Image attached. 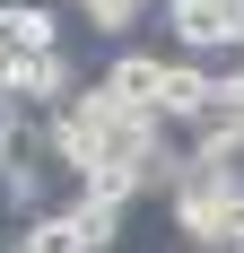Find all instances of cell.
I'll return each instance as SVG.
<instances>
[{"label":"cell","instance_id":"6da1fadb","mask_svg":"<svg viewBox=\"0 0 244 253\" xmlns=\"http://www.w3.org/2000/svg\"><path fill=\"white\" fill-rule=\"evenodd\" d=\"M174 61H244V0H166L157 9Z\"/></svg>","mask_w":244,"mask_h":253},{"label":"cell","instance_id":"7a4b0ae2","mask_svg":"<svg viewBox=\"0 0 244 253\" xmlns=\"http://www.w3.org/2000/svg\"><path fill=\"white\" fill-rule=\"evenodd\" d=\"M44 52H61V0H0V87H18Z\"/></svg>","mask_w":244,"mask_h":253},{"label":"cell","instance_id":"3957f363","mask_svg":"<svg viewBox=\"0 0 244 253\" xmlns=\"http://www.w3.org/2000/svg\"><path fill=\"white\" fill-rule=\"evenodd\" d=\"M166 61L174 52H148V44H114V61L96 70V87L122 105V114H157V87H166Z\"/></svg>","mask_w":244,"mask_h":253},{"label":"cell","instance_id":"277c9868","mask_svg":"<svg viewBox=\"0 0 244 253\" xmlns=\"http://www.w3.org/2000/svg\"><path fill=\"white\" fill-rule=\"evenodd\" d=\"M218 105V70L209 61H166V87H157V123L166 131H201Z\"/></svg>","mask_w":244,"mask_h":253},{"label":"cell","instance_id":"5b68a950","mask_svg":"<svg viewBox=\"0 0 244 253\" xmlns=\"http://www.w3.org/2000/svg\"><path fill=\"white\" fill-rule=\"evenodd\" d=\"M87 79H96V70H79V52L61 44V52H44V61H35L18 87H9V96H26V114H61V105L87 87Z\"/></svg>","mask_w":244,"mask_h":253},{"label":"cell","instance_id":"8992f818","mask_svg":"<svg viewBox=\"0 0 244 253\" xmlns=\"http://www.w3.org/2000/svg\"><path fill=\"white\" fill-rule=\"evenodd\" d=\"M79 18L96 26L105 44H131V35H140V26L157 18V9H148V0H79Z\"/></svg>","mask_w":244,"mask_h":253},{"label":"cell","instance_id":"52a82bcc","mask_svg":"<svg viewBox=\"0 0 244 253\" xmlns=\"http://www.w3.org/2000/svg\"><path fill=\"white\" fill-rule=\"evenodd\" d=\"M70 192H87V201H114V210H140V201H148L131 166H87V175H79Z\"/></svg>","mask_w":244,"mask_h":253},{"label":"cell","instance_id":"ba28073f","mask_svg":"<svg viewBox=\"0 0 244 253\" xmlns=\"http://www.w3.org/2000/svg\"><path fill=\"white\" fill-rule=\"evenodd\" d=\"M61 210L87 227V245H96V253H114V245H122V218H131V210H114V201H87V192H70Z\"/></svg>","mask_w":244,"mask_h":253},{"label":"cell","instance_id":"9c48e42d","mask_svg":"<svg viewBox=\"0 0 244 253\" xmlns=\"http://www.w3.org/2000/svg\"><path fill=\"white\" fill-rule=\"evenodd\" d=\"M201 131H244V61H218V105Z\"/></svg>","mask_w":244,"mask_h":253},{"label":"cell","instance_id":"30bf717a","mask_svg":"<svg viewBox=\"0 0 244 253\" xmlns=\"http://www.w3.org/2000/svg\"><path fill=\"white\" fill-rule=\"evenodd\" d=\"M61 9H79V0H61Z\"/></svg>","mask_w":244,"mask_h":253}]
</instances>
